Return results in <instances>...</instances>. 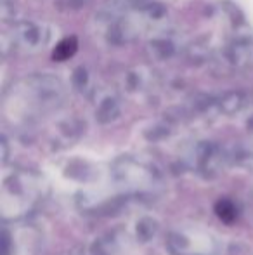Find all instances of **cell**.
Masks as SVG:
<instances>
[{"label": "cell", "mask_w": 253, "mask_h": 255, "mask_svg": "<svg viewBox=\"0 0 253 255\" xmlns=\"http://www.w3.org/2000/svg\"><path fill=\"white\" fill-rule=\"evenodd\" d=\"M70 42H73V38H66V40H63L61 44L56 47L54 59H64V57H68V56H71V54H73V51L77 49V45L70 47Z\"/></svg>", "instance_id": "cell-1"}]
</instances>
